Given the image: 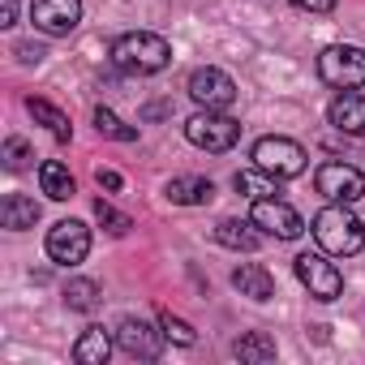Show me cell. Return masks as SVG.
<instances>
[{
    "instance_id": "cell-1",
    "label": "cell",
    "mask_w": 365,
    "mask_h": 365,
    "mask_svg": "<svg viewBox=\"0 0 365 365\" xmlns=\"http://www.w3.org/2000/svg\"><path fill=\"white\" fill-rule=\"evenodd\" d=\"M309 232H314L318 250L331 254V258H348V254H356V250L365 245V228H361V220L348 211V202H331V207H322V211L314 215Z\"/></svg>"
},
{
    "instance_id": "cell-2",
    "label": "cell",
    "mask_w": 365,
    "mask_h": 365,
    "mask_svg": "<svg viewBox=\"0 0 365 365\" xmlns=\"http://www.w3.org/2000/svg\"><path fill=\"white\" fill-rule=\"evenodd\" d=\"M172 61V48L163 35H150V31H129L120 39H112V65L120 73H138V78H150L159 69H168Z\"/></svg>"
},
{
    "instance_id": "cell-3",
    "label": "cell",
    "mask_w": 365,
    "mask_h": 365,
    "mask_svg": "<svg viewBox=\"0 0 365 365\" xmlns=\"http://www.w3.org/2000/svg\"><path fill=\"white\" fill-rule=\"evenodd\" d=\"M185 138H190L198 150L224 155V150H232V146L241 142V120H232L228 112H211V108H202V112H194V116L185 120Z\"/></svg>"
},
{
    "instance_id": "cell-4",
    "label": "cell",
    "mask_w": 365,
    "mask_h": 365,
    "mask_svg": "<svg viewBox=\"0 0 365 365\" xmlns=\"http://www.w3.org/2000/svg\"><path fill=\"white\" fill-rule=\"evenodd\" d=\"M318 78L335 91H356L365 86V48L352 43H331L318 56Z\"/></svg>"
},
{
    "instance_id": "cell-5",
    "label": "cell",
    "mask_w": 365,
    "mask_h": 365,
    "mask_svg": "<svg viewBox=\"0 0 365 365\" xmlns=\"http://www.w3.org/2000/svg\"><path fill=\"white\" fill-rule=\"evenodd\" d=\"M305 163H309V155H305V146L292 142V138H258V142H254V168H262V172H271V176H279V180L301 176Z\"/></svg>"
},
{
    "instance_id": "cell-6",
    "label": "cell",
    "mask_w": 365,
    "mask_h": 365,
    "mask_svg": "<svg viewBox=\"0 0 365 365\" xmlns=\"http://www.w3.org/2000/svg\"><path fill=\"white\" fill-rule=\"evenodd\" d=\"M292 267H297V279L309 288L314 301H335V297L344 292V275H339V267L331 262V254H301Z\"/></svg>"
},
{
    "instance_id": "cell-7",
    "label": "cell",
    "mask_w": 365,
    "mask_h": 365,
    "mask_svg": "<svg viewBox=\"0 0 365 365\" xmlns=\"http://www.w3.org/2000/svg\"><path fill=\"white\" fill-rule=\"evenodd\" d=\"M190 99L198 108H211V112H228L237 103V82L224 73V69H194L190 73Z\"/></svg>"
},
{
    "instance_id": "cell-8",
    "label": "cell",
    "mask_w": 365,
    "mask_h": 365,
    "mask_svg": "<svg viewBox=\"0 0 365 365\" xmlns=\"http://www.w3.org/2000/svg\"><path fill=\"white\" fill-rule=\"evenodd\" d=\"M91 254V228L82 220H61L48 228V258L61 267H78Z\"/></svg>"
},
{
    "instance_id": "cell-9",
    "label": "cell",
    "mask_w": 365,
    "mask_h": 365,
    "mask_svg": "<svg viewBox=\"0 0 365 365\" xmlns=\"http://www.w3.org/2000/svg\"><path fill=\"white\" fill-rule=\"evenodd\" d=\"M314 185L327 202H356L365 198V176L352 168V163H322L318 176H314Z\"/></svg>"
},
{
    "instance_id": "cell-10",
    "label": "cell",
    "mask_w": 365,
    "mask_h": 365,
    "mask_svg": "<svg viewBox=\"0 0 365 365\" xmlns=\"http://www.w3.org/2000/svg\"><path fill=\"white\" fill-rule=\"evenodd\" d=\"M250 220L262 228V232H271V237H279V241H297L301 232H305V220L288 207V202H279V198H254V211H250Z\"/></svg>"
},
{
    "instance_id": "cell-11",
    "label": "cell",
    "mask_w": 365,
    "mask_h": 365,
    "mask_svg": "<svg viewBox=\"0 0 365 365\" xmlns=\"http://www.w3.org/2000/svg\"><path fill=\"white\" fill-rule=\"evenodd\" d=\"M31 22L43 35H69L82 22V0H31Z\"/></svg>"
},
{
    "instance_id": "cell-12",
    "label": "cell",
    "mask_w": 365,
    "mask_h": 365,
    "mask_svg": "<svg viewBox=\"0 0 365 365\" xmlns=\"http://www.w3.org/2000/svg\"><path fill=\"white\" fill-rule=\"evenodd\" d=\"M163 331H155L146 318H120V327H116V344L129 352V356H142V361H155L159 352H163Z\"/></svg>"
},
{
    "instance_id": "cell-13",
    "label": "cell",
    "mask_w": 365,
    "mask_h": 365,
    "mask_svg": "<svg viewBox=\"0 0 365 365\" xmlns=\"http://www.w3.org/2000/svg\"><path fill=\"white\" fill-rule=\"evenodd\" d=\"M327 120H331L339 133L361 138V133H365V95H356V91L335 95V99H331V108H327Z\"/></svg>"
},
{
    "instance_id": "cell-14",
    "label": "cell",
    "mask_w": 365,
    "mask_h": 365,
    "mask_svg": "<svg viewBox=\"0 0 365 365\" xmlns=\"http://www.w3.org/2000/svg\"><path fill=\"white\" fill-rule=\"evenodd\" d=\"M163 194L176 207H207L215 198V185H211L207 176H172L168 185H163Z\"/></svg>"
},
{
    "instance_id": "cell-15",
    "label": "cell",
    "mask_w": 365,
    "mask_h": 365,
    "mask_svg": "<svg viewBox=\"0 0 365 365\" xmlns=\"http://www.w3.org/2000/svg\"><path fill=\"white\" fill-rule=\"evenodd\" d=\"M215 241H220L224 250L254 254V250L262 245V232H258L254 220H220V224H215Z\"/></svg>"
},
{
    "instance_id": "cell-16",
    "label": "cell",
    "mask_w": 365,
    "mask_h": 365,
    "mask_svg": "<svg viewBox=\"0 0 365 365\" xmlns=\"http://www.w3.org/2000/svg\"><path fill=\"white\" fill-rule=\"evenodd\" d=\"M232 288H237L241 297H250V301H271V297H275V279H271V271L258 267V262H241V267L232 271Z\"/></svg>"
},
{
    "instance_id": "cell-17",
    "label": "cell",
    "mask_w": 365,
    "mask_h": 365,
    "mask_svg": "<svg viewBox=\"0 0 365 365\" xmlns=\"http://www.w3.org/2000/svg\"><path fill=\"white\" fill-rule=\"evenodd\" d=\"M0 224H5L9 232H26L39 224V202L26 198V194H9L5 202H0Z\"/></svg>"
},
{
    "instance_id": "cell-18",
    "label": "cell",
    "mask_w": 365,
    "mask_h": 365,
    "mask_svg": "<svg viewBox=\"0 0 365 365\" xmlns=\"http://www.w3.org/2000/svg\"><path fill=\"white\" fill-rule=\"evenodd\" d=\"M108 356H112V335L103 327H86L73 344V361L78 365H103Z\"/></svg>"
},
{
    "instance_id": "cell-19",
    "label": "cell",
    "mask_w": 365,
    "mask_h": 365,
    "mask_svg": "<svg viewBox=\"0 0 365 365\" xmlns=\"http://www.w3.org/2000/svg\"><path fill=\"white\" fill-rule=\"evenodd\" d=\"M39 185H43V194L52 198V202H65V198H73V172L61 163V159H48V163H39Z\"/></svg>"
},
{
    "instance_id": "cell-20",
    "label": "cell",
    "mask_w": 365,
    "mask_h": 365,
    "mask_svg": "<svg viewBox=\"0 0 365 365\" xmlns=\"http://www.w3.org/2000/svg\"><path fill=\"white\" fill-rule=\"evenodd\" d=\"M26 112H31L39 125H48V133H52L56 142H69V138H73V125H69V116H65L56 103H48V99H26Z\"/></svg>"
},
{
    "instance_id": "cell-21",
    "label": "cell",
    "mask_w": 365,
    "mask_h": 365,
    "mask_svg": "<svg viewBox=\"0 0 365 365\" xmlns=\"http://www.w3.org/2000/svg\"><path fill=\"white\" fill-rule=\"evenodd\" d=\"M232 352H237L241 361H250V365H262V361H275V339H271L267 331H245V335L232 344Z\"/></svg>"
},
{
    "instance_id": "cell-22",
    "label": "cell",
    "mask_w": 365,
    "mask_h": 365,
    "mask_svg": "<svg viewBox=\"0 0 365 365\" xmlns=\"http://www.w3.org/2000/svg\"><path fill=\"white\" fill-rule=\"evenodd\" d=\"M232 185H237L241 194H250V198H275V194H279V176H271V172H262V168H245V172L232 176Z\"/></svg>"
},
{
    "instance_id": "cell-23",
    "label": "cell",
    "mask_w": 365,
    "mask_h": 365,
    "mask_svg": "<svg viewBox=\"0 0 365 365\" xmlns=\"http://www.w3.org/2000/svg\"><path fill=\"white\" fill-rule=\"evenodd\" d=\"M65 305H69L73 314H91V309L99 305V284H95V279H69V284H65Z\"/></svg>"
},
{
    "instance_id": "cell-24",
    "label": "cell",
    "mask_w": 365,
    "mask_h": 365,
    "mask_svg": "<svg viewBox=\"0 0 365 365\" xmlns=\"http://www.w3.org/2000/svg\"><path fill=\"white\" fill-rule=\"evenodd\" d=\"M95 129L103 133V138H116V142H133L138 138V129H129L116 112H108V108H95Z\"/></svg>"
},
{
    "instance_id": "cell-25",
    "label": "cell",
    "mask_w": 365,
    "mask_h": 365,
    "mask_svg": "<svg viewBox=\"0 0 365 365\" xmlns=\"http://www.w3.org/2000/svg\"><path fill=\"white\" fill-rule=\"evenodd\" d=\"M95 220H99L112 237H125V232L133 228V220H129V215H120V211H116L112 202H103V198H95Z\"/></svg>"
},
{
    "instance_id": "cell-26",
    "label": "cell",
    "mask_w": 365,
    "mask_h": 365,
    "mask_svg": "<svg viewBox=\"0 0 365 365\" xmlns=\"http://www.w3.org/2000/svg\"><path fill=\"white\" fill-rule=\"evenodd\" d=\"M159 327H163V335H168V339H176V344H180V348H190V344H194V339H198V335H194V327H190V322H180V318H176V314H168V309H163V314H159Z\"/></svg>"
},
{
    "instance_id": "cell-27",
    "label": "cell",
    "mask_w": 365,
    "mask_h": 365,
    "mask_svg": "<svg viewBox=\"0 0 365 365\" xmlns=\"http://www.w3.org/2000/svg\"><path fill=\"white\" fill-rule=\"evenodd\" d=\"M31 159H35V150H31L26 138H9V142H5V168H9V172H22Z\"/></svg>"
},
{
    "instance_id": "cell-28",
    "label": "cell",
    "mask_w": 365,
    "mask_h": 365,
    "mask_svg": "<svg viewBox=\"0 0 365 365\" xmlns=\"http://www.w3.org/2000/svg\"><path fill=\"white\" fill-rule=\"evenodd\" d=\"M95 180H99V190H108V194H116V190H120V172H112V168H99V172H95Z\"/></svg>"
},
{
    "instance_id": "cell-29",
    "label": "cell",
    "mask_w": 365,
    "mask_h": 365,
    "mask_svg": "<svg viewBox=\"0 0 365 365\" xmlns=\"http://www.w3.org/2000/svg\"><path fill=\"white\" fill-rule=\"evenodd\" d=\"M18 61L22 65H39L43 61V48L39 43H18Z\"/></svg>"
},
{
    "instance_id": "cell-30",
    "label": "cell",
    "mask_w": 365,
    "mask_h": 365,
    "mask_svg": "<svg viewBox=\"0 0 365 365\" xmlns=\"http://www.w3.org/2000/svg\"><path fill=\"white\" fill-rule=\"evenodd\" d=\"M297 9H309V14H331L335 9V0H292Z\"/></svg>"
},
{
    "instance_id": "cell-31",
    "label": "cell",
    "mask_w": 365,
    "mask_h": 365,
    "mask_svg": "<svg viewBox=\"0 0 365 365\" xmlns=\"http://www.w3.org/2000/svg\"><path fill=\"white\" fill-rule=\"evenodd\" d=\"M18 22V0H0V26H14Z\"/></svg>"
},
{
    "instance_id": "cell-32",
    "label": "cell",
    "mask_w": 365,
    "mask_h": 365,
    "mask_svg": "<svg viewBox=\"0 0 365 365\" xmlns=\"http://www.w3.org/2000/svg\"><path fill=\"white\" fill-rule=\"evenodd\" d=\"M168 112H172L168 103H150V108H146V120H159V116H168Z\"/></svg>"
}]
</instances>
